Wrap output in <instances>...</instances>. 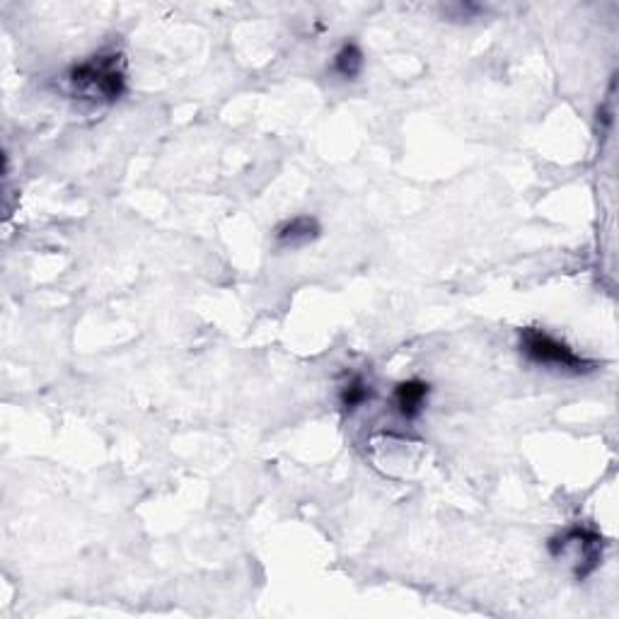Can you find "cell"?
<instances>
[{
    "label": "cell",
    "instance_id": "obj_6",
    "mask_svg": "<svg viewBox=\"0 0 619 619\" xmlns=\"http://www.w3.org/2000/svg\"><path fill=\"white\" fill-rule=\"evenodd\" d=\"M375 397V387L368 383L363 375H351L349 380H346L344 385H341L339 390V404L344 412L354 414L356 409L366 407L370 399Z\"/></svg>",
    "mask_w": 619,
    "mask_h": 619
},
{
    "label": "cell",
    "instance_id": "obj_4",
    "mask_svg": "<svg viewBox=\"0 0 619 619\" xmlns=\"http://www.w3.org/2000/svg\"><path fill=\"white\" fill-rule=\"evenodd\" d=\"M428 395H431V385L424 383V380H402L392 392V407L404 421H416L424 414Z\"/></svg>",
    "mask_w": 619,
    "mask_h": 619
},
{
    "label": "cell",
    "instance_id": "obj_7",
    "mask_svg": "<svg viewBox=\"0 0 619 619\" xmlns=\"http://www.w3.org/2000/svg\"><path fill=\"white\" fill-rule=\"evenodd\" d=\"M366 68V56H363L361 46L356 42H344L341 49L334 54L332 71L339 75L341 80H358V75Z\"/></svg>",
    "mask_w": 619,
    "mask_h": 619
},
{
    "label": "cell",
    "instance_id": "obj_1",
    "mask_svg": "<svg viewBox=\"0 0 619 619\" xmlns=\"http://www.w3.org/2000/svg\"><path fill=\"white\" fill-rule=\"evenodd\" d=\"M66 85L75 100L90 104H114L126 95L129 73L119 49H102L90 59L73 63L66 71Z\"/></svg>",
    "mask_w": 619,
    "mask_h": 619
},
{
    "label": "cell",
    "instance_id": "obj_3",
    "mask_svg": "<svg viewBox=\"0 0 619 619\" xmlns=\"http://www.w3.org/2000/svg\"><path fill=\"white\" fill-rule=\"evenodd\" d=\"M547 549L554 559H569L571 566H574V578L583 581V578L595 574L598 566L603 564L605 537L590 525L576 523L557 532L547 542Z\"/></svg>",
    "mask_w": 619,
    "mask_h": 619
},
{
    "label": "cell",
    "instance_id": "obj_2",
    "mask_svg": "<svg viewBox=\"0 0 619 619\" xmlns=\"http://www.w3.org/2000/svg\"><path fill=\"white\" fill-rule=\"evenodd\" d=\"M520 354L528 358L532 366L564 375H588L598 368V363L576 354L566 341L537 327L520 329Z\"/></svg>",
    "mask_w": 619,
    "mask_h": 619
},
{
    "label": "cell",
    "instance_id": "obj_5",
    "mask_svg": "<svg viewBox=\"0 0 619 619\" xmlns=\"http://www.w3.org/2000/svg\"><path fill=\"white\" fill-rule=\"evenodd\" d=\"M320 233V221H317L315 216H293L276 228L274 237L276 245L283 247V250H298V247L315 242Z\"/></svg>",
    "mask_w": 619,
    "mask_h": 619
}]
</instances>
